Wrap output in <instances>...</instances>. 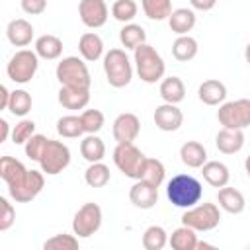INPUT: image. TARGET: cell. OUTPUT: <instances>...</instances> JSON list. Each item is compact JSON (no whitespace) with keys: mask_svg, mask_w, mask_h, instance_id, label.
I'll return each mask as SVG.
<instances>
[{"mask_svg":"<svg viewBox=\"0 0 250 250\" xmlns=\"http://www.w3.org/2000/svg\"><path fill=\"white\" fill-rule=\"evenodd\" d=\"M189 4H191V8H193V10L209 12V10H213V8H215L217 0H189Z\"/></svg>","mask_w":250,"mask_h":250,"instance_id":"45","label":"cell"},{"mask_svg":"<svg viewBox=\"0 0 250 250\" xmlns=\"http://www.w3.org/2000/svg\"><path fill=\"white\" fill-rule=\"evenodd\" d=\"M164 176H166L164 164H162L160 160H156V158H146V162H145V166H143L141 180H145V182H148V184L160 188L162 182H164Z\"/></svg>","mask_w":250,"mask_h":250,"instance_id":"35","label":"cell"},{"mask_svg":"<svg viewBox=\"0 0 250 250\" xmlns=\"http://www.w3.org/2000/svg\"><path fill=\"white\" fill-rule=\"evenodd\" d=\"M197 41L189 35H178V39L172 43V57L180 62H188L197 55Z\"/></svg>","mask_w":250,"mask_h":250,"instance_id":"29","label":"cell"},{"mask_svg":"<svg viewBox=\"0 0 250 250\" xmlns=\"http://www.w3.org/2000/svg\"><path fill=\"white\" fill-rule=\"evenodd\" d=\"M113 162L127 178L141 180L146 156L133 143H117V146L113 148Z\"/></svg>","mask_w":250,"mask_h":250,"instance_id":"5","label":"cell"},{"mask_svg":"<svg viewBox=\"0 0 250 250\" xmlns=\"http://www.w3.org/2000/svg\"><path fill=\"white\" fill-rule=\"evenodd\" d=\"M166 195H168V201L174 207L189 209V207H193L201 201L203 186H201L199 180H195L189 174H178L168 182Z\"/></svg>","mask_w":250,"mask_h":250,"instance_id":"1","label":"cell"},{"mask_svg":"<svg viewBox=\"0 0 250 250\" xmlns=\"http://www.w3.org/2000/svg\"><path fill=\"white\" fill-rule=\"evenodd\" d=\"M37 66H39V55L35 51H29V49H21L18 51L8 66H6V72H8V78L16 84H27L35 72H37Z\"/></svg>","mask_w":250,"mask_h":250,"instance_id":"7","label":"cell"},{"mask_svg":"<svg viewBox=\"0 0 250 250\" xmlns=\"http://www.w3.org/2000/svg\"><path fill=\"white\" fill-rule=\"evenodd\" d=\"M35 135V123L31 119H21L12 129V143L14 145H25Z\"/></svg>","mask_w":250,"mask_h":250,"instance_id":"41","label":"cell"},{"mask_svg":"<svg viewBox=\"0 0 250 250\" xmlns=\"http://www.w3.org/2000/svg\"><path fill=\"white\" fill-rule=\"evenodd\" d=\"M47 137L45 135H33L27 143H25V156L27 158H31V160H37L39 162V158H41V154H43V148H45V145H47Z\"/></svg>","mask_w":250,"mask_h":250,"instance_id":"42","label":"cell"},{"mask_svg":"<svg viewBox=\"0 0 250 250\" xmlns=\"http://www.w3.org/2000/svg\"><path fill=\"white\" fill-rule=\"evenodd\" d=\"M0 230H8L14 221H16V209L12 207V203L6 199V197H0Z\"/></svg>","mask_w":250,"mask_h":250,"instance_id":"43","label":"cell"},{"mask_svg":"<svg viewBox=\"0 0 250 250\" xmlns=\"http://www.w3.org/2000/svg\"><path fill=\"white\" fill-rule=\"evenodd\" d=\"M102 227V207L98 203H84L74 219H72V232L78 238H90Z\"/></svg>","mask_w":250,"mask_h":250,"instance_id":"10","label":"cell"},{"mask_svg":"<svg viewBox=\"0 0 250 250\" xmlns=\"http://www.w3.org/2000/svg\"><path fill=\"white\" fill-rule=\"evenodd\" d=\"M244 170H246V174H248V178H250V154H248L246 160H244Z\"/></svg>","mask_w":250,"mask_h":250,"instance_id":"48","label":"cell"},{"mask_svg":"<svg viewBox=\"0 0 250 250\" xmlns=\"http://www.w3.org/2000/svg\"><path fill=\"white\" fill-rule=\"evenodd\" d=\"M180 158L188 168H201L207 162V150L197 141H188L180 146Z\"/></svg>","mask_w":250,"mask_h":250,"instance_id":"22","label":"cell"},{"mask_svg":"<svg viewBox=\"0 0 250 250\" xmlns=\"http://www.w3.org/2000/svg\"><path fill=\"white\" fill-rule=\"evenodd\" d=\"M57 133L64 139H76L84 133L80 115H64L57 121Z\"/></svg>","mask_w":250,"mask_h":250,"instance_id":"37","label":"cell"},{"mask_svg":"<svg viewBox=\"0 0 250 250\" xmlns=\"http://www.w3.org/2000/svg\"><path fill=\"white\" fill-rule=\"evenodd\" d=\"M244 59H246V62L250 64V43H248L246 49H244Z\"/></svg>","mask_w":250,"mask_h":250,"instance_id":"49","label":"cell"},{"mask_svg":"<svg viewBox=\"0 0 250 250\" xmlns=\"http://www.w3.org/2000/svg\"><path fill=\"white\" fill-rule=\"evenodd\" d=\"M141 6L145 16L154 21L168 20L172 14V0H141Z\"/></svg>","mask_w":250,"mask_h":250,"instance_id":"32","label":"cell"},{"mask_svg":"<svg viewBox=\"0 0 250 250\" xmlns=\"http://www.w3.org/2000/svg\"><path fill=\"white\" fill-rule=\"evenodd\" d=\"M168 242H170V246L174 250H197V242L199 240H197V234H195L193 229L182 225L180 229H176L170 234Z\"/></svg>","mask_w":250,"mask_h":250,"instance_id":"28","label":"cell"},{"mask_svg":"<svg viewBox=\"0 0 250 250\" xmlns=\"http://www.w3.org/2000/svg\"><path fill=\"white\" fill-rule=\"evenodd\" d=\"M160 98L166 104H180L186 98V86L182 78L178 76H168L160 82Z\"/></svg>","mask_w":250,"mask_h":250,"instance_id":"26","label":"cell"},{"mask_svg":"<svg viewBox=\"0 0 250 250\" xmlns=\"http://www.w3.org/2000/svg\"><path fill=\"white\" fill-rule=\"evenodd\" d=\"M25 172H27V168L20 160H16L14 156H2L0 158V178L8 186L18 184L25 176Z\"/></svg>","mask_w":250,"mask_h":250,"instance_id":"27","label":"cell"},{"mask_svg":"<svg viewBox=\"0 0 250 250\" xmlns=\"http://www.w3.org/2000/svg\"><path fill=\"white\" fill-rule=\"evenodd\" d=\"M104 72L113 88H125L133 78V66L125 51L121 49H109L104 57Z\"/></svg>","mask_w":250,"mask_h":250,"instance_id":"3","label":"cell"},{"mask_svg":"<svg viewBox=\"0 0 250 250\" xmlns=\"http://www.w3.org/2000/svg\"><path fill=\"white\" fill-rule=\"evenodd\" d=\"M217 201H219V207L230 215H238L244 211L246 207V199L244 195L234 189V188H229V186H223L219 188V193H217Z\"/></svg>","mask_w":250,"mask_h":250,"instance_id":"18","label":"cell"},{"mask_svg":"<svg viewBox=\"0 0 250 250\" xmlns=\"http://www.w3.org/2000/svg\"><path fill=\"white\" fill-rule=\"evenodd\" d=\"M197 248H199V250H203V248H213V244H209V242H197Z\"/></svg>","mask_w":250,"mask_h":250,"instance_id":"50","label":"cell"},{"mask_svg":"<svg viewBox=\"0 0 250 250\" xmlns=\"http://www.w3.org/2000/svg\"><path fill=\"white\" fill-rule=\"evenodd\" d=\"M78 51H80L84 61L94 62L104 55V41H102V37L98 33L88 31L78 39Z\"/></svg>","mask_w":250,"mask_h":250,"instance_id":"24","label":"cell"},{"mask_svg":"<svg viewBox=\"0 0 250 250\" xmlns=\"http://www.w3.org/2000/svg\"><path fill=\"white\" fill-rule=\"evenodd\" d=\"M135 66H137V74L143 82L146 84H154L158 82L160 78H164V72H166V64H164V59L160 57V53L148 45V43H143L135 49Z\"/></svg>","mask_w":250,"mask_h":250,"instance_id":"2","label":"cell"},{"mask_svg":"<svg viewBox=\"0 0 250 250\" xmlns=\"http://www.w3.org/2000/svg\"><path fill=\"white\" fill-rule=\"evenodd\" d=\"M39 164H41V170L47 176L61 174L70 164V150H68V146L64 143H61V141L49 139L45 148H43V154L39 158Z\"/></svg>","mask_w":250,"mask_h":250,"instance_id":"8","label":"cell"},{"mask_svg":"<svg viewBox=\"0 0 250 250\" xmlns=\"http://www.w3.org/2000/svg\"><path fill=\"white\" fill-rule=\"evenodd\" d=\"M129 199L139 209H152L158 201V188L145 180H137L129 189Z\"/></svg>","mask_w":250,"mask_h":250,"instance_id":"15","label":"cell"},{"mask_svg":"<svg viewBox=\"0 0 250 250\" xmlns=\"http://www.w3.org/2000/svg\"><path fill=\"white\" fill-rule=\"evenodd\" d=\"M119 41H121V45L125 49H133L135 51L139 45L146 43V33L137 23H125L121 27V31H119Z\"/></svg>","mask_w":250,"mask_h":250,"instance_id":"31","label":"cell"},{"mask_svg":"<svg viewBox=\"0 0 250 250\" xmlns=\"http://www.w3.org/2000/svg\"><path fill=\"white\" fill-rule=\"evenodd\" d=\"M6 37L16 47H27L33 39V25L23 18L12 20L6 27Z\"/></svg>","mask_w":250,"mask_h":250,"instance_id":"16","label":"cell"},{"mask_svg":"<svg viewBox=\"0 0 250 250\" xmlns=\"http://www.w3.org/2000/svg\"><path fill=\"white\" fill-rule=\"evenodd\" d=\"M221 223V211L215 203H201V205H193L189 209H186V213L182 215V225L193 229L195 232H207L213 230L215 227H219Z\"/></svg>","mask_w":250,"mask_h":250,"instance_id":"6","label":"cell"},{"mask_svg":"<svg viewBox=\"0 0 250 250\" xmlns=\"http://www.w3.org/2000/svg\"><path fill=\"white\" fill-rule=\"evenodd\" d=\"M43 186H45L43 174L37 170H27L25 176L18 184L8 186V193L16 203H29L31 199H35L41 193Z\"/></svg>","mask_w":250,"mask_h":250,"instance_id":"11","label":"cell"},{"mask_svg":"<svg viewBox=\"0 0 250 250\" xmlns=\"http://www.w3.org/2000/svg\"><path fill=\"white\" fill-rule=\"evenodd\" d=\"M168 25L176 35H188L195 25V12L189 8H176L168 18Z\"/></svg>","mask_w":250,"mask_h":250,"instance_id":"23","label":"cell"},{"mask_svg":"<svg viewBox=\"0 0 250 250\" xmlns=\"http://www.w3.org/2000/svg\"><path fill=\"white\" fill-rule=\"evenodd\" d=\"M47 8V0H21V10L29 16H39Z\"/></svg>","mask_w":250,"mask_h":250,"instance_id":"44","label":"cell"},{"mask_svg":"<svg viewBox=\"0 0 250 250\" xmlns=\"http://www.w3.org/2000/svg\"><path fill=\"white\" fill-rule=\"evenodd\" d=\"M45 250H78V236L76 234H55L43 242Z\"/></svg>","mask_w":250,"mask_h":250,"instance_id":"39","label":"cell"},{"mask_svg":"<svg viewBox=\"0 0 250 250\" xmlns=\"http://www.w3.org/2000/svg\"><path fill=\"white\" fill-rule=\"evenodd\" d=\"M137 12H139V6L135 0H115L111 6V16L123 23H131V20L137 16Z\"/></svg>","mask_w":250,"mask_h":250,"instance_id":"38","label":"cell"},{"mask_svg":"<svg viewBox=\"0 0 250 250\" xmlns=\"http://www.w3.org/2000/svg\"><path fill=\"white\" fill-rule=\"evenodd\" d=\"M88 102H90V90L68 88V86H61L59 90V104L66 109H84Z\"/></svg>","mask_w":250,"mask_h":250,"instance_id":"21","label":"cell"},{"mask_svg":"<svg viewBox=\"0 0 250 250\" xmlns=\"http://www.w3.org/2000/svg\"><path fill=\"white\" fill-rule=\"evenodd\" d=\"M107 6L104 0H80L78 16L82 23L90 29H98L107 21Z\"/></svg>","mask_w":250,"mask_h":250,"instance_id":"12","label":"cell"},{"mask_svg":"<svg viewBox=\"0 0 250 250\" xmlns=\"http://www.w3.org/2000/svg\"><path fill=\"white\" fill-rule=\"evenodd\" d=\"M57 80L61 82V86L80 88V90H90L92 84L88 66L78 57H64L57 64Z\"/></svg>","mask_w":250,"mask_h":250,"instance_id":"4","label":"cell"},{"mask_svg":"<svg viewBox=\"0 0 250 250\" xmlns=\"http://www.w3.org/2000/svg\"><path fill=\"white\" fill-rule=\"evenodd\" d=\"M168 244V234L162 227L152 225L143 232V248L145 250H162Z\"/></svg>","mask_w":250,"mask_h":250,"instance_id":"36","label":"cell"},{"mask_svg":"<svg viewBox=\"0 0 250 250\" xmlns=\"http://www.w3.org/2000/svg\"><path fill=\"white\" fill-rule=\"evenodd\" d=\"M80 121H82L84 133L94 135V133H98V131L104 127L105 117H104V113H102L100 109H86V111L80 113Z\"/></svg>","mask_w":250,"mask_h":250,"instance_id":"40","label":"cell"},{"mask_svg":"<svg viewBox=\"0 0 250 250\" xmlns=\"http://www.w3.org/2000/svg\"><path fill=\"white\" fill-rule=\"evenodd\" d=\"M215 145L223 154H234L244 146V133H242V129L223 127L215 137Z\"/></svg>","mask_w":250,"mask_h":250,"instance_id":"17","label":"cell"},{"mask_svg":"<svg viewBox=\"0 0 250 250\" xmlns=\"http://www.w3.org/2000/svg\"><path fill=\"white\" fill-rule=\"evenodd\" d=\"M217 119L227 129H244L250 125V100L240 98L234 102H227L219 107Z\"/></svg>","mask_w":250,"mask_h":250,"instance_id":"9","label":"cell"},{"mask_svg":"<svg viewBox=\"0 0 250 250\" xmlns=\"http://www.w3.org/2000/svg\"><path fill=\"white\" fill-rule=\"evenodd\" d=\"M111 174H109V168L100 160V162H92L86 172H84V182L90 186V188H104L107 182H109Z\"/></svg>","mask_w":250,"mask_h":250,"instance_id":"33","label":"cell"},{"mask_svg":"<svg viewBox=\"0 0 250 250\" xmlns=\"http://www.w3.org/2000/svg\"><path fill=\"white\" fill-rule=\"evenodd\" d=\"M0 129H2V137H0V143H4L8 139V133H10V125L6 119H0Z\"/></svg>","mask_w":250,"mask_h":250,"instance_id":"47","label":"cell"},{"mask_svg":"<svg viewBox=\"0 0 250 250\" xmlns=\"http://www.w3.org/2000/svg\"><path fill=\"white\" fill-rule=\"evenodd\" d=\"M80 154L84 160H88L90 164L92 162H100L104 156H105V145L104 141L94 133V135H88L82 143H80Z\"/></svg>","mask_w":250,"mask_h":250,"instance_id":"30","label":"cell"},{"mask_svg":"<svg viewBox=\"0 0 250 250\" xmlns=\"http://www.w3.org/2000/svg\"><path fill=\"white\" fill-rule=\"evenodd\" d=\"M201 174H203V180L213 186V188H223L229 184L230 180V172L229 168L219 162V160H207L203 166H201Z\"/></svg>","mask_w":250,"mask_h":250,"instance_id":"20","label":"cell"},{"mask_svg":"<svg viewBox=\"0 0 250 250\" xmlns=\"http://www.w3.org/2000/svg\"><path fill=\"white\" fill-rule=\"evenodd\" d=\"M35 53L45 61H55L62 53V41L57 35H41L35 39Z\"/></svg>","mask_w":250,"mask_h":250,"instance_id":"25","label":"cell"},{"mask_svg":"<svg viewBox=\"0 0 250 250\" xmlns=\"http://www.w3.org/2000/svg\"><path fill=\"white\" fill-rule=\"evenodd\" d=\"M111 133L117 143H133L141 133V121L135 113H119L113 121Z\"/></svg>","mask_w":250,"mask_h":250,"instance_id":"14","label":"cell"},{"mask_svg":"<svg viewBox=\"0 0 250 250\" xmlns=\"http://www.w3.org/2000/svg\"><path fill=\"white\" fill-rule=\"evenodd\" d=\"M154 125L160 129V131H166V133H172V131H178L184 123V113L182 109L176 105V104H162L154 109Z\"/></svg>","mask_w":250,"mask_h":250,"instance_id":"13","label":"cell"},{"mask_svg":"<svg viewBox=\"0 0 250 250\" xmlns=\"http://www.w3.org/2000/svg\"><path fill=\"white\" fill-rule=\"evenodd\" d=\"M31 105H33V100H31V94L25 92V90H14L12 96H10V104H8V111L16 117H23L31 111Z\"/></svg>","mask_w":250,"mask_h":250,"instance_id":"34","label":"cell"},{"mask_svg":"<svg viewBox=\"0 0 250 250\" xmlns=\"http://www.w3.org/2000/svg\"><path fill=\"white\" fill-rule=\"evenodd\" d=\"M197 96H199V100H201L205 105H219V104H223L225 98H227V86H225L221 80L211 78V80H205V82L199 86Z\"/></svg>","mask_w":250,"mask_h":250,"instance_id":"19","label":"cell"},{"mask_svg":"<svg viewBox=\"0 0 250 250\" xmlns=\"http://www.w3.org/2000/svg\"><path fill=\"white\" fill-rule=\"evenodd\" d=\"M10 96H12V92L6 86H0V109H8Z\"/></svg>","mask_w":250,"mask_h":250,"instance_id":"46","label":"cell"}]
</instances>
